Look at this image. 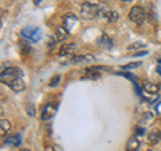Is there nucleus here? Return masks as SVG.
Returning a JSON list of instances; mask_svg holds the SVG:
<instances>
[{"instance_id":"nucleus-8","label":"nucleus","mask_w":161,"mask_h":151,"mask_svg":"<svg viewBox=\"0 0 161 151\" xmlns=\"http://www.w3.org/2000/svg\"><path fill=\"white\" fill-rule=\"evenodd\" d=\"M148 140L150 144H157L161 140V131L158 128H152L148 134Z\"/></svg>"},{"instance_id":"nucleus-22","label":"nucleus","mask_w":161,"mask_h":151,"mask_svg":"<svg viewBox=\"0 0 161 151\" xmlns=\"http://www.w3.org/2000/svg\"><path fill=\"white\" fill-rule=\"evenodd\" d=\"M40 2H42V0H34V3H35V4H36V6H38V4H39Z\"/></svg>"},{"instance_id":"nucleus-4","label":"nucleus","mask_w":161,"mask_h":151,"mask_svg":"<svg viewBox=\"0 0 161 151\" xmlns=\"http://www.w3.org/2000/svg\"><path fill=\"white\" fill-rule=\"evenodd\" d=\"M22 36L28 39V40H32V42H38L40 39V31L36 27L28 26V27H24L22 29Z\"/></svg>"},{"instance_id":"nucleus-10","label":"nucleus","mask_w":161,"mask_h":151,"mask_svg":"<svg viewBox=\"0 0 161 151\" xmlns=\"http://www.w3.org/2000/svg\"><path fill=\"white\" fill-rule=\"evenodd\" d=\"M99 46L102 48H105V49H109V48L113 47V42L106 34H102L101 38H99Z\"/></svg>"},{"instance_id":"nucleus-23","label":"nucleus","mask_w":161,"mask_h":151,"mask_svg":"<svg viewBox=\"0 0 161 151\" xmlns=\"http://www.w3.org/2000/svg\"><path fill=\"white\" fill-rule=\"evenodd\" d=\"M158 63H161V59H160V60H158Z\"/></svg>"},{"instance_id":"nucleus-19","label":"nucleus","mask_w":161,"mask_h":151,"mask_svg":"<svg viewBox=\"0 0 161 151\" xmlns=\"http://www.w3.org/2000/svg\"><path fill=\"white\" fill-rule=\"evenodd\" d=\"M129 49H138V48H144V44L142 43H133L130 44V46L128 47Z\"/></svg>"},{"instance_id":"nucleus-16","label":"nucleus","mask_w":161,"mask_h":151,"mask_svg":"<svg viewBox=\"0 0 161 151\" xmlns=\"http://www.w3.org/2000/svg\"><path fill=\"white\" fill-rule=\"evenodd\" d=\"M7 144H12V146H19L20 144V138L19 135H14V137H9L7 138L6 140H4Z\"/></svg>"},{"instance_id":"nucleus-7","label":"nucleus","mask_w":161,"mask_h":151,"mask_svg":"<svg viewBox=\"0 0 161 151\" xmlns=\"http://www.w3.org/2000/svg\"><path fill=\"white\" fill-rule=\"evenodd\" d=\"M75 23H77V18H75L74 13H67L63 16V27L67 29V31H71L74 28Z\"/></svg>"},{"instance_id":"nucleus-1","label":"nucleus","mask_w":161,"mask_h":151,"mask_svg":"<svg viewBox=\"0 0 161 151\" xmlns=\"http://www.w3.org/2000/svg\"><path fill=\"white\" fill-rule=\"evenodd\" d=\"M22 75H23V72H22V70L20 68H18V67H7L6 70H3L2 71V82L9 86L14 80L22 78Z\"/></svg>"},{"instance_id":"nucleus-18","label":"nucleus","mask_w":161,"mask_h":151,"mask_svg":"<svg viewBox=\"0 0 161 151\" xmlns=\"http://www.w3.org/2000/svg\"><path fill=\"white\" fill-rule=\"evenodd\" d=\"M26 111H27V114H28L31 118H34V117H35V107H34V104H31V103L27 104Z\"/></svg>"},{"instance_id":"nucleus-3","label":"nucleus","mask_w":161,"mask_h":151,"mask_svg":"<svg viewBox=\"0 0 161 151\" xmlns=\"http://www.w3.org/2000/svg\"><path fill=\"white\" fill-rule=\"evenodd\" d=\"M129 19L132 20L133 23H137L141 24L145 19V9L142 7H138V6H134L129 12Z\"/></svg>"},{"instance_id":"nucleus-14","label":"nucleus","mask_w":161,"mask_h":151,"mask_svg":"<svg viewBox=\"0 0 161 151\" xmlns=\"http://www.w3.org/2000/svg\"><path fill=\"white\" fill-rule=\"evenodd\" d=\"M67 29L64 28V27H62V26H59L58 28H57V40L58 42H62V40H64L67 38Z\"/></svg>"},{"instance_id":"nucleus-25","label":"nucleus","mask_w":161,"mask_h":151,"mask_svg":"<svg viewBox=\"0 0 161 151\" xmlns=\"http://www.w3.org/2000/svg\"><path fill=\"white\" fill-rule=\"evenodd\" d=\"M147 151H152V150H147Z\"/></svg>"},{"instance_id":"nucleus-12","label":"nucleus","mask_w":161,"mask_h":151,"mask_svg":"<svg viewBox=\"0 0 161 151\" xmlns=\"http://www.w3.org/2000/svg\"><path fill=\"white\" fill-rule=\"evenodd\" d=\"M9 87H11V90H12V91H15V92H22L24 90V83H23L22 78L14 80V82L9 84Z\"/></svg>"},{"instance_id":"nucleus-2","label":"nucleus","mask_w":161,"mask_h":151,"mask_svg":"<svg viewBox=\"0 0 161 151\" xmlns=\"http://www.w3.org/2000/svg\"><path fill=\"white\" fill-rule=\"evenodd\" d=\"M99 13V7L95 6V4H92L89 2H85L82 6H80V16L86 20H92L98 18Z\"/></svg>"},{"instance_id":"nucleus-9","label":"nucleus","mask_w":161,"mask_h":151,"mask_svg":"<svg viewBox=\"0 0 161 151\" xmlns=\"http://www.w3.org/2000/svg\"><path fill=\"white\" fill-rule=\"evenodd\" d=\"M75 49H77V46H75L74 43H71V44H63L62 48H60V51H59V55H60V56L73 55L75 52Z\"/></svg>"},{"instance_id":"nucleus-13","label":"nucleus","mask_w":161,"mask_h":151,"mask_svg":"<svg viewBox=\"0 0 161 151\" xmlns=\"http://www.w3.org/2000/svg\"><path fill=\"white\" fill-rule=\"evenodd\" d=\"M140 147V140L137 138H130L126 143V151H137Z\"/></svg>"},{"instance_id":"nucleus-21","label":"nucleus","mask_w":161,"mask_h":151,"mask_svg":"<svg viewBox=\"0 0 161 151\" xmlns=\"http://www.w3.org/2000/svg\"><path fill=\"white\" fill-rule=\"evenodd\" d=\"M137 134H144V131H142V128H137Z\"/></svg>"},{"instance_id":"nucleus-5","label":"nucleus","mask_w":161,"mask_h":151,"mask_svg":"<svg viewBox=\"0 0 161 151\" xmlns=\"http://www.w3.org/2000/svg\"><path fill=\"white\" fill-rule=\"evenodd\" d=\"M98 18L106 23H114L118 19V15L115 11H106V9H99Z\"/></svg>"},{"instance_id":"nucleus-20","label":"nucleus","mask_w":161,"mask_h":151,"mask_svg":"<svg viewBox=\"0 0 161 151\" xmlns=\"http://www.w3.org/2000/svg\"><path fill=\"white\" fill-rule=\"evenodd\" d=\"M141 63H129V64H126V66H122V68L124 70H129V68H136V67H138Z\"/></svg>"},{"instance_id":"nucleus-17","label":"nucleus","mask_w":161,"mask_h":151,"mask_svg":"<svg viewBox=\"0 0 161 151\" xmlns=\"http://www.w3.org/2000/svg\"><path fill=\"white\" fill-rule=\"evenodd\" d=\"M59 82H60V76H59V75H54L53 79L48 82V86H50V87H55L57 84H59Z\"/></svg>"},{"instance_id":"nucleus-15","label":"nucleus","mask_w":161,"mask_h":151,"mask_svg":"<svg viewBox=\"0 0 161 151\" xmlns=\"http://www.w3.org/2000/svg\"><path fill=\"white\" fill-rule=\"evenodd\" d=\"M0 128H2V134L8 133L9 130H11V123H9L7 119L3 118L2 120H0Z\"/></svg>"},{"instance_id":"nucleus-24","label":"nucleus","mask_w":161,"mask_h":151,"mask_svg":"<svg viewBox=\"0 0 161 151\" xmlns=\"http://www.w3.org/2000/svg\"><path fill=\"white\" fill-rule=\"evenodd\" d=\"M23 151H30V150H23Z\"/></svg>"},{"instance_id":"nucleus-11","label":"nucleus","mask_w":161,"mask_h":151,"mask_svg":"<svg viewBox=\"0 0 161 151\" xmlns=\"http://www.w3.org/2000/svg\"><path fill=\"white\" fill-rule=\"evenodd\" d=\"M142 88H144L147 92H149V94H157V92H158V86L156 84V83L148 82V80H147V82H144Z\"/></svg>"},{"instance_id":"nucleus-6","label":"nucleus","mask_w":161,"mask_h":151,"mask_svg":"<svg viewBox=\"0 0 161 151\" xmlns=\"http://www.w3.org/2000/svg\"><path fill=\"white\" fill-rule=\"evenodd\" d=\"M55 112H57V104L55 103H48L46 107L43 108V112H42V119L43 120H48L51 119Z\"/></svg>"},{"instance_id":"nucleus-26","label":"nucleus","mask_w":161,"mask_h":151,"mask_svg":"<svg viewBox=\"0 0 161 151\" xmlns=\"http://www.w3.org/2000/svg\"><path fill=\"white\" fill-rule=\"evenodd\" d=\"M125 2H129V0H125Z\"/></svg>"}]
</instances>
